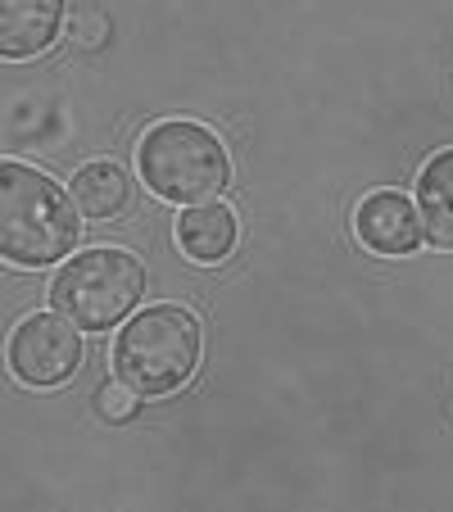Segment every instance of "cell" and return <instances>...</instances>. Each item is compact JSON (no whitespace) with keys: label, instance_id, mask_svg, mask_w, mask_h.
<instances>
[{"label":"cell","instance_id":"6da1fadb","mask_svg":"<svg viewBox=\"0 0 453 512\" xmlns=\"http://www.w3.org/2000/svg\"><path fill=\"white\" fill-rule=\"evenodd\" d=\"M82 241V218L73 195L32 164H0V254L14 268L68 263Z\"/></svg>","mask_w":453,"mask_h":512},{"label":"cell","instance_id":"7a4b0ae2","mask_svg":"<svg viewBox=\"0 0 453 512\" xmlns=\"http://www.w3.org/2000/svg\"><path fill=\"white\" fill-rule=\"evenodd\" d=\"M200 349L204 336L191 313L177 304H150V309L132 313V322L118 331L114 377L141 399L173 395L200 368Z\"/></svg>","mask_w":453,"mask_h":512},{"label":"cell","instance_id":"3957f363","mask_svg":"<svg viewBox=\"0 0 453 512\" xmlns=\"http://www.w3.org/2000/svg\"><path fill=\"white\" fill-rule=\"evenodd\" d=\"M136 173L168 204H213L232 182V159L209 127L191 118L155 123L136 145Z\"/></svg>","mask_w":453,"mask_h":512},{"label":"cell","instance_id":"277c9868","mask_svg":"<svg viewBox=\"0 0 453 512\" xmlns=\"http://www.w3.org/2000/svg\"><path fill=\"white\" fill-rule=\"evenodd\" d=\"M145 295V268L127 250H87L73 254L50 281V304L59 318H68L78 331H109L136 313Z\"/></svg>","mask_w":453,"mask_h":512},{"label":"cell","instance_id":"5b68a950","mask_svg":"<svg viewBox=\"0 0 453 512\" xmlns=\"http://www.w3.org/2000/svg\"><path fill=\"white\" fill-rule=\"evenodd\" d=\"M82 363V331L59 313H28L10 336V368L23 386H64Z\"/></svg>","mask_w":453,"mask_h":512},{"label":"cell","instance_id":"8992f818","mask_svg":"<svg viewBox=\"0 0 453 512\" xmlns=\"http://www.w3.org/2000/svg\"><path fill=\"white\" fill-rule=\"evenodd\" d=\"M354 232L372 254H413L417 245L426 241L422 213H417V204L399 191L367 195L354 213Z\"/></svg>","mask_w":453,"mask_h":512},{"label":"cell","instance_id":"52a82bcc","mask_svg":"<svg viewBox=\"0 0 453 512\" xmlns=\"http://www.w3.org/2000/svg\"><path fill=\"white\" fill-rule=\"evenodd\" d=\"M64 19H68L64 5H50V0H41V5H19V0H10V5L0 10V55L5 59L41 55V50L55 41Z\"/></svg>","mask_w":453,"mask_h":512},{"label":"cell","instance_id":"ba28073f","mask_svg":"<svg viewBox=\"0 0 453 512\" xmlns=\"http://www.w3.org/2000/svg\"><path fill=\"white\" fill-rule=\"evenodd\" d=\"M417 213H422L426 245L453 250V150L426 159L422 177H417Z\"/></svg>","mask_w":453,"mask_h":512},{"label":"cell","instance_id":"9c48e42d","mask_svg":"<svg viewBox=\"0 0 453 512\" xmlns=\"http://www.w3.org/2000/svg\"><path fill=\"white\" fill-rule=\"evenodd\" d=\"M177 245L195 263H222L236 250V213L227 204H195L177 218Z\"/></svg>","mask_w":453,"mask_h":512},{"label":"cell","instance_id":"30bf717a","mask_svg":"<svg viewBox=\"0 0 453 512\" xmlns=\"http://www.w3.org/2000/svg\"><path fill=\"white\" fill-rule=\"evenodd\" d=\"M68 195H73V204H78L87 218H114V213H123L127 195H132V182H127V173L118 164H87L78 168V177L68 182Z\"/></svg>","mask_w":453,"mask_h":512},{"label":"cell","instance_id":"8fae6325","mask_svg":"<svg viewBox=\"0 0 453 512\" xmlns=\"http://www.w3.org/2000/svg\"><path fill=\"white\" fill-rule=\"evenodd\" d=\"M68 37L78 41V46H100V41H105V32H109V19L100 10H87V5H82V10H68Z\"/></svg>","mask_w":453,"mask_h":512},{"label":"cell","instance_id":"7c38bea8","mask_svg":"<svg viewBox=\"0 0 453 512\" xmlns=\"http://www.w3.org/2000/svg\"><path fill=\"white\" fill-rule=\"evenodd\" d=\"M136 399L141 395H132L123 381H114V386H105L96 395V408H100V417H109V422H127V417L136 413Z\"/></svg>","mask_w":453,"mask_h":512}]
</instances>
